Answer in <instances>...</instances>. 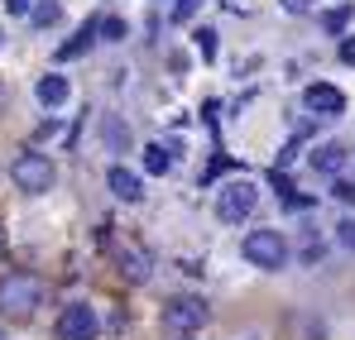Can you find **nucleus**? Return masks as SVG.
I'll use <instances>...</instances> for the list:
<instances>
[{
  "instance_id": "1",
  "label": "nucleus",
  "mask_w": 355,
  "mask_h": 340,
  "mask_svg": "<svg viewBox=\"0 0 355 340\" xmlns=\"http://www.w3.org/2000/svg\"><path fill=\"white\" fill-rule=\"evenodd\" d=\"M39 302H44V278L39 274H10L0 283V312L10 321H29L39 312Z\"/></svg>"
},
{
  "instance_id": "2",
  "label": "nucleus",
  "mask_w": 355,
  "mask_h": 340,
  "mask_svg": "<svg viewBox=\"0 0 355 340\" xmlns=\"http://www.w3.org/2000/svg\"><path fill=\"white\" fill-rule=\"evenodd\" d=\"M10 177H15V187L19 192H29V197H39V192H49L53 182H58V168L44 159V154H34V149H24L15 163H10Z\"/></svg>"
},
{
  "instance_id": "3",
  "label": "nucleus",
  "mask_w": 355,
  "mask_h": 340,
  "mask_svg": "<svg viewBox=\"0 0 355 340\" xmlns=\"http://www.w3.org/2000/svg\"><path fill=\"white\" fill-rule=\"evenodd\" d=\"M245 259L254 269H284L288 264V240L279 230H250L245 235Z\"/></svg>"
},
{
  "instance_id": "4",
  "label": "nucleus",
  "mask_w": 355,
  "mask_h": 340,
  "mask_svg": "<svg viewBox=\"0 0 355 340\" xmlns=\"http://www.w3.org/2000/svg\"><path fill=\"white\" fill-rule=\"evenodd\" d=\"M254 206H259V187H254V182H245V177H236L231 187H221L216 216H221L226 226H240V221H250V216H254Z\"/></svg>"
},
{
  "instance_id": "5",
  "label": "nucleus",
  "mask_w": 355,
  "mask_h": 340,
  "mask_svg": "<svg viewBox=\"0 0 355 340\" xmlns=\"http://www.w3.org/2000/svg\"><path fill=\"white\" fill-rule=\"evenodd\" d=\"M101 321L92 312V302H67L58 316V340H96Z\"/></svg>"
},
{
  "instance_id": "6",
  "label": "nucleus",
  "mask_w": 355,
  "mask_h": 340,
  "mask_svg": "<svg viewBox=\"0 0 355 340\" xmlns=\"http://www.w3.org/2000/svg\"><path fill=\"white\" fill-rule=\"evenodd\" d=\"M164 326L178 331V336L202 331V326H207V302H202V297H173V302L164 307Z\"/></svg>"
},
{
  "instance_id": "7",
  "label": "nucleus",
  "mask_w": 355,
  "mask_h": 340,
  "mask_svg": "<svg viewBox=\"0 0 355 340\" xmlns=\"http://www.w3.org/2000/svg\"><path fill=\"white\" fill-rule=\"evenodd\" d=\"M302 101H307V111H317V115H341L346 111V96H341L331 82H312V87L302 91Z\"/></svg>"
},
{
  "instance_id": "8",
  "label": "nucleus",
  "mask_w": 355,
  "mask_h": 340,
  "mask_svg": "<svg viewBox=\"0 0 355 340\" xmlns=\"http://www.w3.org/2000/svg\"><path fill=\"white\" fill-rule=\"evenodd\" d=\"M116 259H120L116 269L125 274V278H130V283H149V254H144L139 244H125Z\"/></svg>"
},
{
  "instance_id": "9",
  "label": "nucleus",
  "mask_w": 355,
  "mask_h": 340,
  "mask_svg": "<svg viewBox=\"0 0 355 340\" xmlns=\"http://www.w3.org/2000/svg\"><path fill=\"white\" fill-rule=\"evenodd\" d=\"M106 182H111V192H116L120 202H139L144 197V187H139V177L125 168V163H116V168L106 172Z\"/></svg>"
},
{
  "instance_id": "10",
  "label": "nucleus",
  "mask_w": 355,
  "mask_h": 340,
  "mask_svg": "<svg viewBox=\"0 0 355 340\" xmlns=\"http://www.w3.org/2000/svg\"><path fill=\"white\" fill-rule=\"evenodd\" d=\"M346 159H351V149H341V144H322V149L312 154V168H317V172H331V177H336V172L346 168Z\"/></svg>"
},
{
  "instance_id": "11",
  "label": "nucleus",
  "mask_w": 355,
  "mask_h": 340,
  "mask_svg": "<svg viewBox=\"0 0 355 340\" xmlns=\"http://www.w3.org/2000/svg\"><path fill=\"white\" fill-rule=\"evenodd\" d=\"M34 91H39V101L53 111V106L67 101V77H62V72H49V77H39V87H34Z\"/></svg>"
},
{
  "instance_id": "12",
  "label": "nucleus",
  "mask_w": 355,
  "mask_h": 340,
  "mask_svg": "<svg viewBox=\"0 0 355 340\" xmlns=\"http://www.w3.org/2000/svg\"><path fill=\"white\" fill-rule=\"evenodd\" d=\"M168 168H173V149H168V144H144V172L164 177Z\"/></svg>"
},
{
  "instance_id": "13",
  "label": "nucleus",
  "mask_w": 355,
  "mask_h": 340,
  "mask_svg": "<svg viewBox=\"0 0 355 340\" xmlns=\"http://www.w3.org/2000/svg\"><path fill=\"white\" fill-rule=\"evenodd\" d=\"M351 19H355L351 5H336V10H327V15H322V29H327V34H341V29H346Z\"/></svg>"
},
{
  "instance_id": "14",
  "label": "nucleus",
  "mask_w": 355,
  "mask_h": 340,
  "mask_svg": "<svg viewBox=\"0 0 355 340\" xmlns=\"http://www.w3.org/2000/svg\"><path fill=\"white\" fill-rule=\"evenodd\" d=\"M92 34H101V24H87V29H82L77 39H67V44L58 48V57H77L82 48H92Z\"/></svg>"
},
{
  "instance_id": "15",
  "label": "nucleus",
  "mask_w": 355,
  "mask_h": 340,
  "mask_svg": "<svg viewBox=\"0 0 355 340\" xmlns=\"http://www.w3.org/2000/svg\"><path fill=\"white\" fill-rule=\"evenodd\" d=\"M322 254H327V244L307 230V235H302V244H297V259H302V264H322Z\"/></svg>"
},
{
  "instance_id": "16",
  "label": "nucleus",
  "mask_w": 355,
  "mask_h": 340,
  "mask_svg": "<svg viewBox=\"0 0 355 340\" xmlns=\"http://www.w3.org/2000/svg\"><path fill=\"white\" fill-rule=\"evenodd\" d=\"M106 144H111V149H130V129L120 125L116 115H106Z\"/></svg>"
},
{
  "instance_id": "17",
  "label": "nucleus",
  "mask_w": 355,
  "mask_h": 340,
  "mask_svg": "<svg viewBox=\"0 0 355 340\" xmlns=\"http://www.w3.org/2000/svg\"><path fill=\"white\" fill-rule=\"evenodd\" d=\"M34 24H39V29L58 24V0H39V5H34Z\"/></svg>"
},
{
  "instance_id": "18",
  "label": "nucleus",
  "mask_w": 355,
  "mask_h": 340,
  "mask_svg": "<svg viewBox=\"0 0 355 340\" xmlns=\"http://www.w3.org/2000/svg\"><path fill=\"white\" fill-rule=\"evenodd\" d=\"M101 39H106V44H120V39H125V19H116V15L101 19Z\"/></svg>"
},
{
  "instance_id": "19",
  "label": "nucleus",
  "mask_w": 355,
  "mask_h": 340,
  "mask_svg": "<svg viewBox=\"0 0 355 340\" xmlns=\"http://www.w3.org/2000/svg\"><path fill=\"white\" fill-rule=\"evenodd\" d=\"M197 53L216 57V34H211V29H197Z\"/></svg>"
},
{
  "instance_id": "20",
  "label": "nucleus",
  "mask_w": 355,
  "mask_h": 340,
  "mask_svg": "<svg viewBox=\"0 0 355 340\" xmlns=\"http://www.w3.org/2000/svg\"><path fill=\"white\" fill-rule=\"evenodd\" d=\"M336 240H341V244L355 254V221H341V226H336Z\"/></svg>"
},
{
  "instance_id": "21",
  "label": "nucleus",
  "mask_w": 355,
  "mask_h": 340,
  "mask_svg": "<svg viewBox=\"0 0 355 340\" xmlns=\"http://www.w3.org/2000/svg\"><path fill=\"white\" fill-rule=\"evenodd\" d=\"M197 5H202V0H173V19H192Z\"/></svg>"
},
{
  "instance_id": "22",
  "label": "nucleus",
  "mask_w": 355,
  "mask_h": 340,
  "mask_svg": "<svg viewBox=\"0 0 355 340\" xmlns=\"http://www.w3.org/2000/svg\"><path fill=\"white\" fill-rule=\"evenodd\" d=\"M331 192H336L341 202H355V187H351V182H346V177H336V182H331Z\"/></svg>"
},
{
  "instance_id": "23",
  "label": "nucleus",
  "mask_w": 355,
  "mask_h": 340,
  "mask_svg": "<svg viewBox=\"0 0 355 340\" xmlns=\"http://www.w3.org/2000/svg\"><path fill=\"white\" fill-rule=\"evenodd\" d=\"M293 159H297V144H284V149H279V163H274V168L284 172L288 163H293Z\"/></svg>"
},
{
  "instance_id": "24",
  "label": "nucleus",
  "mask_w": 355,
  "mask_h": 340,
  "mask_svg": "<svg viewBox=\"0 0 355 340\" xmlns=\"http://www.w3.org/2000/svg\"><path fill=\"white\" fill-rule=\"evenodd\" d=\"M5 10H10V15H29V10H34V0H5Z\"/></svg>"
},
{
  "instance_id": "25",
  "label": "nucleus",
  "mask_w": 355,
  "mask_h": 340,
  "mask_svg": "<svg viewBox=\"0 0 355 340\" xmlns=\"http://www.w3.org/2000/svg\"><path fill=\"white\" fill-rule=\"evenodd\" d=\"M341 62L355 67V39H341Z\"/></svg>"
},
{
  "instance_id": "26",
  "label": "nucleus",
  "mask_w": 355,
  "mask_h": 340,
  "mask_svg": "<svg viewBox=\"0 0 355 340\" xmlns=\"http://www.w3.org/2000/svg\"><path fill=\"white\" fill-rule=\"evenodd\" d=\"M284 5H288V10H293V15H302V10H307V5H312V0H284Z\"/></svg>"
},
{
  "instance_id": "27",
  "label": "nucleus",
  "mask_w": 355,
  "mask_h": 340,
  "mask_svg": "<svg viewBox=\"0 0 355 340\" xmlns=\"http://www.w3.org/2000/svg\"><path fill=\"white\" fill-rule=\"evenodd\" d=\"M5 101H10V96H5V82H0V111H5Z\"/></svg>"
},
{
  "instance_id": "28",
  "label": "nucleus",
  "mask_w": 355,
  "mask_h": 340,
  "mask_svg": "<svg viewBox=\"0 0 355 340\" xmlns=\"http://www.w3.org/2000/svg\"><path fill=\"white\" fill-rule=\"evenodd\" d=\"M0 249H5V230H0Z\"/></svg>"
}]
</instances>
